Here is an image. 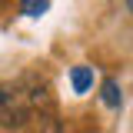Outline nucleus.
Masks as SVG:
<instances>
[{
  "instance_id": "20e7f679",
  "label": "nucleus",
  "mask_w": 133,
  "mask_h": 133,
  "mask_svg": "<svg viewBox=\"0 0 133 133\" xmlns=\"http://www.w3.org/2000/svg\"><path fill=\"white\" fill-rule=\"evenodd\" d=\"M47 7H50V0H20V14H27V17L47 14Z\"/></svg>"
},
{
  "instance_id": "39448f33",
  "label": "nucleus",
  "mask_w": 133,
  "mask_h": 133,
  "mask_svg": "<svg viewBox=\"0 0 133 133\" xmlns=\"http://www.w3.org/2000/svg\"><path fill=\"white\" fill-rule=\"evenodd\" d=\"M130 10H133V0H130Z\"/></svg>"
},
{
  "instance_id": "f257e3e1",
  "label": "nucleus",
  "mask_w": 133,
  "mask_h": 133,
  "mask_svg": "<svg viewBox=\"0 0 133 133\" xmlns=\"http://www.w3.org/2000/svg\"><path fill=\"white\" fill-rule=\"evenodd\" d=\"M27 116H30V110L20 100V93L0 90V127H23Z\"/></svg>"
},
{
  "instance_id": "f03ea898",
  "label": "nucleus",
  "mask_w": 133,
  "mask_h": 133,
  "mask_svg": "<svg viewBox=\"0 0 133 133\" xmlns=\"http://www.w3.org/2000/svg\"><path fill=\"white\" fill-rule=\"evenodd\" d=\"M70 87H73V93H87L93 87V66H73L70 70Z\"/></svg>"
},
{
  "instance_id": "7ed1b4c3",
  "label": "nucleus",
  "mask_w": 133,
  "mask_h": 133,
  "mask_svg": "<svg viewBox=\"0 0 133 133\" xmlns=\"http://www.w3.org/2000/svg\"><path fill=\"white\" fill-rule=\"evenodd\" d=\"M120 83L116 80H103V103L107 107H120Z\"/></svg>"
}]
</instances>
